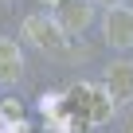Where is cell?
I'll list each match as a JSON object with an SVG mask.
<instances>
[{
	"mask_svg": "<svg viewBox=\"0 0 133 133\" xmlns=\"http://www.w3.org/2000/svg\"><path fill=\"white\" fill-rule=\"evenodd\" d=\"M47 4H59V0H47Z\"/></svg>",
	"mask_w": 133,
	"mask_h": 133,
	"instance_id": "obj_11",
	"label": "cell"
},
{
	"mask_svg": "<svg viewBox=\"0 0 133 133\" xmlns=\"http://www.w3.org/2000/svg\"><path fill=\"white\" fill-rule=\"evenodd\" d=\"M24 78V51L16 39H0V86H16Z\"/></svg>",
	"mask_w": 133,
	"mask_h": 133,
	"instance_id": "obj_6",
	"label": "cell"
},
{
	"mask_svg": "<svg viewBox=\"0 0 133 133\" xmlns=\"http://www.w3.org/2000/svg\"><path fill=\"white\" fill-rule=\"evenodd\" d=\"M39 106H43V110H47V114H51V110H55V106H59V94H43V102H39Z\"/></svg>",
	"mask_w": 133,
	"mask_h": 133,
	"instance_id": "obj_8",
	"label": "cell"
},
{
	"mask_svg": "<svg viewBox=\"0 0 133 133\" xmlns=\"http://www.w3.org/2000/svg\"><path fill=\"white\" fill-rule=\"evenodd\" d=\"M102 35H106V43H110L114 51H129V47H133V8H125V4L106 8Z\"/></svg>",
	"mask_w": 133,
	"mask_h": 133,
	"instance_id": "obj_3",
	"label": "cell"
},
{
	"mask_svg": "<svg viewBox=\"0 0 133 133\" xmlns=\"http://www.w3.org/2000/svg\"><path fill=\"white\" fill-rule=\"evenodd\" d=\"M12 4H16V0H0V8H12Z\"/></svg>",
	"mask_w": 133,
	"mask_h": 133,
	"instance_id": "obj_10",
	"label": "cell"
},
{
	"mask_svg": "<svg viewBox=\"0 0 133 133\" xmlns=\"http://www.w3.org/2000/svg\"><path fill=\"white\" fill-rule=\"evenodd\" d=\"M51 16H55L63 35H82L90 28V20H94V4L90 0H59Z\"/></svg>",
	"mask_w": 133,
	"mask_h": 133,
	"instance_id": "obj_4",
	"label": "cell"
},
{
	"mask_svg": "<svg viewBox=\"0 0 133 133\" xmlns=\"http://www.w3.org/2000/svg\"><path fill=\"white\" fill-rule=\"evenodd\" d=\"M66 106L75 110L78 121H90V125H106V121L114 117V98H110L102 86H94V82H78V86H71Z\"/></svg>",
	"mask_w": 133,
	"mask_h": 133,
	"instance_id": "obj_1",
	"label": "cell"
},
{
	"mask_svg": "<svg viewBox=\"0 0 133 133\" xmlns=\"http://www.w3.org/2000/svg\"><path fill=\"white\" fill-rule=\"evenodd\" d=\"M102 90L114 98V106L121 102H133V63L129 59H114L106 66V75H102Z\"/></svg>",
	"mask_w": 133,
	"mask_h": 133,
	"instance_id": "obj_5",
	"label": "cell"
},
{
	"mask_svg": "<svg viewBox=\"0 0 133 133\" xmlns=\"http://www.w3.org/2000/svg\"><path fill=\"white\" fill-rule=\"evenodd\" d=\"M47 129H51V133H78V125H75L71 117H55V114L47 117Z\"/></svg>",
	"mask_w": 133,
	"mask_h": 133,
	"instance_id": "obj_7",
	"label": "cell"
},
{
	"mask_svg": "<svg viewBox=\"0 0 133 133\" xmlns=\"http://www.w3.org/2000/svg\"><path fill=\"white\" fill-rule=\"evenodd\" d=\"M20 35H24L31 47L47 51V55H59V51L66 47V35L59 31L55 16H28V20L20 24Z\"/></svg>",
	"mask_w": 133,
	"mask_h": 133,
	"instance_id": "obj_2",
	"label": "cell"
},
{
	"mask_svg": "<svg viewBox=\"0 0 133 133\" xmlns=\"http://www.w3.org/2000/svg\"><path fill=\"white\" fill-rule=\"evenodd\" d=\"M90 4H110L114 8V4H121V0H90Z\"/></svg>",
	"mask_w": 133,
	"mask_h": 133,
	"instance_id": "obj_9",
	"label": "cell"
}]
</instances>
